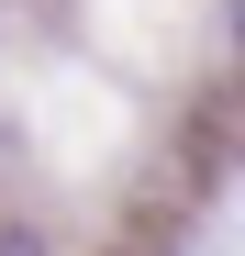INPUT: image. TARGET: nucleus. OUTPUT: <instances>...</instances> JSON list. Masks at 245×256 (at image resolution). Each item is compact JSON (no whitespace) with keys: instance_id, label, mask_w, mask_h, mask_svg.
<instances>
[{"instance_id":"nucleus-1","label":"nucleus","mask_w":245,"mask_h":256,"mask_svg":"<svg viewBox=\"0 0 245 256\" xmlns=\"http://www.w3.org/2000/svg\"><path fill=\"white\" fill-rule=\"evenodd\" d=\"M234 34H245V0H234Z\"/></svg>"}]
</instances>
